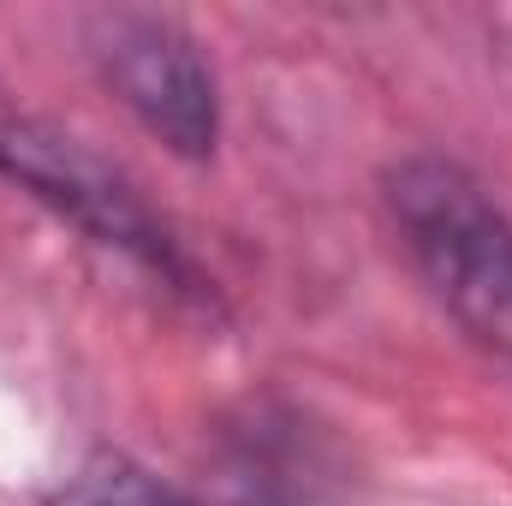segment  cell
<instances>
[{"instance_id": "6da1fadb", "label": "cell", "mask_w": 512, "mask_h": 506, "mask_svg": "<svg viewBox=\"0 0 512 506\" xmlns=\"http://www.w3.org/2000/svg\"><path fill=\"white\" fill-rule=\"evenodd\" d=\"M387 209L453 322L512 364V221L489 191L465 167L417 155L387 173Z\"/></svg>"}, {"instance_id": "277c9868", "label": "cell", "mask_w": 512, "mask_h": 506, "mask_svg": "<svg viewBox=\"0 0 512 506\" xmlns=\"http://www.w3.org/2000/svg\"><path fill=\"white\" fill-rule=\"evenodd\" d=\"M66 506H179L167 489H155L149 477H137V471H102V477H84Z\"/></svg>"}, {"instance_id": "7a4b0ae2", "label": "cell", "mask_w": 512, "mask_h": 506, "mask_svg": "<svg viewBox=\"0 0 512 506\" xmlns=\"http://www.w3.org/2000/svg\"><path fill=\"white\" fill-rule=\"evenodd\" d=\"M96 54H102L108 84L120 90V102L161 143H173L179 155L215 149V126H221L215 78L179 24H167L155 12H114V18H102Z\"/></svg>"}, {"instance_id": "3957f363", "label": "cell", "mask_w": 512, "mask_h": 506, "mask_svg": "<svg viewBox=\"0 0 512 506\" xmlns=\"http://www.w3.org/2000/svg\"><path fill=\"white\" fill-rule=\"evenodd\" d=\"M0 173L30 185L42 203L72 215L102 245H120V251L143 256L155 268H173V245L143 215V203L96 155H84L72 137H54V131H36V126H0Z\"/></svg>"}]
</instances>
